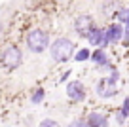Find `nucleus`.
Instances as JSON below:
<instances>
[{"instance_id":"nucleus-10","label":"nucleus","mask_w":129,"mask_h":127,"mask_svg":"<svg viewBox=\"0 0 129 127\" xmlns=\"http://www.w3.org/2000/svg\"><path fill=\"white\" fill-rule=\"evenodd\" d=\"M89 59H91L93 63H97V65H108V57H106V53L103 51V49L93 51L91 55H89Z\"/></svg>"},{"instance_id":"nucleus-7","label":"nucleus","mask_w":129,"mask_h":127,"mask_svg":"<svg viewBox=\"0 0 129 127\" xmlns=\"http://www.w3.org/2000/svg\"><path fill=\"white\" fill-rule=\"evenodd\" d=\"M91 27H95V23H93V17H91V15H80L76 21H74V30H76L78 34H82V36L87 34Z\"/></svg>"},{"instance_id":"nucleus-3","label":"nucleus","mask_w":129,"mask_h":127,"mask_svg":"<svg viewBox=\"0 0 129 127\" xmlns=\"http://www.w3.org/2000/svg\"><path fill=\"white\" fill-rule=\"evenodd\" d=\"M21 61H23V55H21V49L17 46H10L4 51V55H2V65L8 70H15L21 65Z\"/></svg>"},{"instance_id":"nucleus-14","label":"nucleus","mask_w":129,"mask_h":127,"mask_svg":"<svg viewBox=\"0 0 129 127\" xmlns=\"http://www.w3.org/2000/svg\"><path fill=\"white\" fill-rule=\"evenodd\" d=\"M127 13H129V10H120V12H118V19L125 21V19H127Z\"/></svg>"},{"instance_id":"nucleus-5","label":"nucleus","mask_w":129,"mask_h":127,"mask_svg":"<svg viewBox=\"0 0 129 127\" xmlns=\"http://www.w3.org/2000/svg\"><path fill=\"white\" fill-rule=\"evenodd\" d=\"M67 95H69L70 101H74V103H80V101L85 99V87L82 82H70L69 85H67Z\"/></svg>"},{"instance_id":"nucleus-4","label":"nucleus","mask_w":129,"mask_h":127,"mask_svg":"<svg viewBox=\"0 0 129 127\" xmlns=\"http://www.w3.org/2000/svg\"><path fill=\"white\" fill-rule=\"evenodd\" d=\"M116 93H118V89H116V80L114 78H103L97 83V95L103 97V99H110Z\"/></svg>"},{"instance_id":"nucleus-6","label":"nucleus","mask_w":129,"mask_h":127,"mask_svg":"<svg viewBox=\"0 0 129 127\" xmlns=\"http://www.w3.org/2000/svg\"><path fill=\"white\" fill-rule=\"evenodd\" d=\"M121 36H123V27L120 23L110 25L105 30V44H114V42H120Z\"/></svg>"},{"instance_id":"nucleus-15","label":"nucleus","mask_w":129,"mask_h":127,"mask_svg":"<svg viewBox=\"0 0 129 127\" xmlns=\"http://www.w3.org/2000/svg\"><path fill=\"white\" fill-rule=\"evenodd\" d=\"M40 125H42V127H55V125H57V121H53V119H44Z\"/></svg>"},{"instance_id":"nucleus-13","label":"nucleus","mask_w":129,"mask_h":127,"mask_svg":"<svg viewBox=\"0 0 129 127\" xmlns=\"http://www.w3.org/2000/svg\"><path fill=\"white\" fill-rule=\"evenodd\" d=\"M120 112H121V114H123V116H125V118H127V116H129V97H127V99H125V101H123V104H121V108H120Z\"/></svg>"},{"instance_id":"nucleus-8","label":"nucleus","mask_w":129,"mask_h":127,"mask_svg":"<svg viewBox=\"0 0 129 127\" xmlns=\"http://www.w3.org/2000/svg\"><path fill=\"white\" fill-rule=\"evenodd\" d=\"M85 38H87L89 44H93V46H106L105 44V30H101V28H97V27L89 28V32L85 34Z\"/></svg>"},{"instance_id":"nucleus-2","label":"nucleus","mask_w":129,"mask_h":127,"mask_svg":"<svg viewBox=\"0 0 129 127\" xmlns=\"http://www.w3.org/2000/svg\"><path fill=\"white\" fill-rule=\"evenodd\" d=\"M27 46L32 53H42L46 48L49 46V36L46 30H40V28H34V30L28 32L27 36Z\"/></svg>"},{"instance_id":"nucleus-1","label":"nucleus","mask_w":129,"mask_h":127,"mask_svg":"<svg viewBox=\"0 0 129 127\" xmlns=\"http://www.w3.org/2000/svg\"><path fill=\"white\" fill-rule=\"evenodd\" d=\"M49 53L55 63H64L74 55V44L69 38H57L49 48Z\"/></svg>"},{"instance_id":"nucleus-17","label":"nucleus","mask_w":129,"mask_h":127,"mask_svg":"<svg viewBox=\"0 0 129 127\" xmlns=\"http://www.w3.org/2000/svg\"><path fill=\"white\" fill-rule=\"evenodd\" d=\"M0 32H2V23H0Z\"/></svg>"},{"instance_id":"nucleus-16","label":"nucleus","mask_w":129,"mask_h":127,"mask_svg":"<svg viewBox=\"0 0 129 127\" xmlns=\"http://www.w3.org/2000/svg\"><path fill=\"white\" fill-rule=\"evenodd\" d=\"M123 34H125V38H129V13H127V19L123 21Z\"/></svg>"},{"instance_id":"nucleus-12","label":"nucleus","mask_w":129,"mask_h":127,"mask_svg":"<svg viewBox=\"0 0 129 127\" xmlns=\"http://www.w3.org/2000/svg\"><path fill=\"white\" fill-rule=\"evenodd\" d=\"M89 55H91V53H89V49H80V51L76 53V57H74V59H76V61H85V59H89Z\"/></svg>"},{"instance_id":"nucleus-11","label":"nucleus","mask_w":129,"mask_h":127,"mask_svg":"<svg viewBox=\"0 0 129 127\" xmlns=\"http://www.w3.org/2000/svg\"><path fill=\"white\" fill-rule=\"evenodd\" d=\"M46 97V91L42 87H38V89H34V93H32V97H30V103L32 104H38V103H42V99Z\"/></svg>"},{"instance_id":"nucleus-9","label":"nucleus","mask_w":129,"mask_h":127,"mask_svg":"<svg viewBox=\"0 0 129 127\" xmlns=\"http://www.w3.org/2000/svg\"><path fill=\"white\" fill-rule=\"evenodd\" d=\"M85 123L91 127H105V125H108V118L105 114H101V112H91L87 116V121Z\"/></svg>"}]
</instances>
